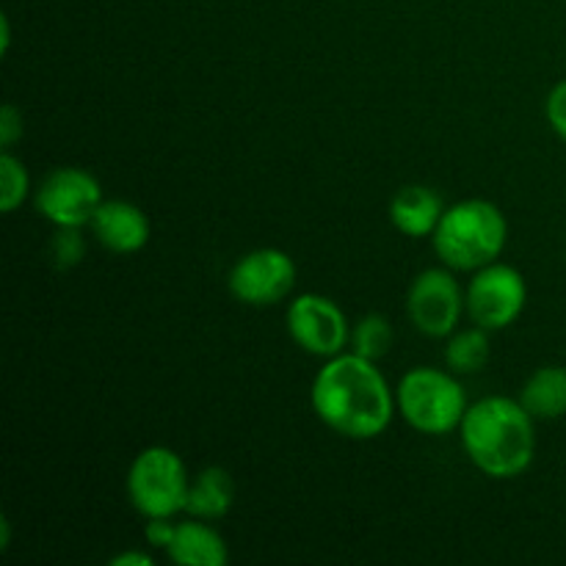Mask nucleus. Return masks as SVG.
<instances>
[{
  "label": "nucleus",
  "mask_w": 566,
  "mask_h": 566,
  "mask_svg": "<svg viewBox=\"0 0 566 566\" xmlns=\"http://www.w3.org/2000/svg\"><path fill=\"white\" fill-rule=\"evenodd\" d=\"M310 401L326 429L346 440H376L396 415V392L374 359L354 352L329 357L315 374Z\"/></svg>",
  "instance_id": "nucleus-1"
},
{
  "label": "nucleus",
  "mask_w": 566,
  "mask_h": 566,
  "mask_svg": "<svg viewBox=\"0 0 566 566\" xmlns=\"http://www.w3.org/2000/svg\"><path fill=\"white\" fill-rule=\"evenodd\" d=\"M459 437L470 462L492 479L523 475L534 462V418L520 398L490 396L470 403Z\"/></svg>",
  "instance_id": "nucleus-2"
},
{
  "label": "nucleus",
  "mask_w": 566,
  "mask_h": 566,
  "mask_svg": "<svg viewBox=\"0 0 566 566\" xmlns=\"http://www.w3.org/2000/svg\"><path fill=\"white\" fill-rule=\"evenodd\" d=\"M431 243L448 269L479 271L503 254L509 243V221L490 199H462L446 208Z\"/></svg>",
  "instance_id": "nucleus-3"
},
{
  "label": "nucleus",
  "mask_w": 566,
  "mask_h": 566,
  "mask_svg": "<svg viewBox=\"0 0 566 566\" xmlns=\"http://www.w3.org/2000/svg\"><path fill=\"white\" fill-rule=\"evenodd\" d=\"M396 403L401 418L415 431L429 437L459 431L464 412L470 407L468 392H464L457 374L453 370L431 368V365H420V368L407 370L401 376L396 390Z\"/></svg>",
  "instance_id": "nucleus-4"
},
{
  "label": "nucleus",
  "mask_w": 566,
  "mask_h": 566,
  "mask_svg": "<svg viewBox=\"0 0 566 566\" xmlns=\"http://www.w3.org/2000/svg\"><path fill=\"white\" fill-rule=\"evenodd\" d=\"M188 486H191V475H188L186 462L180 453L166 446L144 448L133 459L125 479L127 501L144 520L177 517L186 512Z\"/></svg>",
  "instance_id": "nucleus-5"
},
{
  "label": "nucleus",
  "mask_w": 566,
  "mask_h": 566,
  "mask_svg": "<svg viewBox=\"0 0 566 566\" xmlns=\"http://www.w3.org/2000/svg\"><path fill=\"white\" fill-rule=\"evenodd\" d=\"M528 304V282L514 265L495 263L473 271L464 287V307L470 321L486 332H501L523 315Z\"/></svg>",
  "instance_id": "nucleus-6"
},
{
  "label": "nucleus",
  "mask_w": 566,
  "mask_h": 566,
  "mask_svg": "<svg viewBox=\"0 0 566 566\" xmlns=\"http://www.w3.org/2000/svg\"><path fill=\"white\" fill-rule=\"evenodd\" d=\"M103 186L81 166L48 171L33 191V208L53 227H88L103 205Z\"/></svg>",
  "instance_id": "nucleus-7"
},
{
  "label": "nucleus",
  "mask_w": 566,
  "mask_h": 566,
  "mask_svg": "<svg viewBox=\"0 0 566 566\" xmlns=\"http://www.w3.org/2000/svg\"><path fill=\"white\" fill-rule=\"evenodd\" d=\"M296 285V263L285 249L260 247L235 260L227 276L232 298L247 307H274Z\"/></svg>",
  "instance_id": "nucleus-8"
},
{
  "label": "nucleus",
  "mask_w": 566,
  "mask_h": 566,
  "mask_svg": "<svg viewBox=\"0 0 566 566\" xmlns=\"http://www.w3.org/2000/svg\"><path fill=\"white\" fill-rule=\"evenodd\" d=\"M464 307V291L453 276V269H426L412 280L407 291V315L415 329L426 337H448L459 329Z\"/></svg>",
  "instance_id": "nucleus-9"
},
{
  "label": "nucleus",
  "mask_w": 566,
  "mask_h": 566,
  "mask_svg": "<svg viewBox=\"0 0 566 566\" xmlns=\"http://www.w3.org/2000/svg\"><path fill=\"white\" fill-rule=\"evenodd\" d=\"M287 335L293 337L302 352L313 357L329 359L346 352L352 343V326H348L346 313L321 293H302L287 304L285 313Z\"/></svg>",
  "instance_id": "nucleus-10"
},
{
  "label": "nucleus",
  "mask_w": 566,
  "mask_h": 566,
  "mask_svg": "<svg viewBox=\"0 0 566 566\" xmlns=\"http://www.w3.org/2000/svg\"><path fill=\"white\" fill-rule=\"evenodd\" d=\"M88 230L97 238L99 247L114 254L142 252L153 235L147 213L127 199H103Z\"/></svg>",
  "instance_id": "nucleus-11"
},
{
  "label": "nucleus",
  "mask_w": 566,
  "mask_h": 566,
  "mask_svg": "<svg viewBox=\"0 0 566 566\" xmlns=\"http://www.w3.org/2000/svg\"><path fill=\"white\" fill-rule=\"evenodd\" d=\"M171 564L180 566H224L230 562V547L224 536L210 525V520L188 517L177 523L175 539L166 547Z\"/></svg>",
  "instance_id": "nucleus-12"
},
{
  "label": "nucleus",
  "mask_w": 566,
  "mask_h": 566,
  "mask_svg": "<svg viewBox=\"0 0 566 566\" xmlns=\"http://www.w3.org/2000/svg\"><path fill=\"white\" fill-rule=\"evenodd\" d=\"M446 202L429 186H403L390 199V224L407 238H431L440 227Z\"/></svg>",
  "instance_id": "nucleus-13"
},
{
  "label": "nucleus",
  "mask_w": 566,
  "mask_h": 566,
  "mask_svg": "<svg viewBox=\"0 0 566 566\" xmlns=\"http://www.w3.org/2000/svg\"><path fill=\"white\" fill-rule=\"evenodd\" d=\"M235 503V481L224 468H205L191 475L186 514L199 520H221Z\"/></svg>",
  "instance_id": "nucleus-14"
},
{
  "label": "nucleus",
  "mask_w": 566,
  "mask_h": 566,
  "mask_svg": "<svg viewBox=\"0 0 566 566\" xmlns=\"http://www.w3.org/2000/svg\"><path fill=\"white\" fill-rule=\"evenodd\" d=\"M520 403L534 420H558L566 415V368L545 365L525 379Z\"/></svg>",
  "instance_id": "nucleus-15"
},
{
  "label": "nucleus",
  "mask_w": 566,
  "mask_h": 566,
  "mask_svg": "<svg viewBox=\"0 0 566 566\" xmlns=\"http://www.w3.org/2000/svg\"><path fill=\"white\" fill-rule=\"evenodd\" d=\"M490 332L481 326H468V329H457L448 335L446 343V365L457 376L479 374L486 363H490Z\"/></svg>",
  "instance_id": "nucleus-16"
},
{
  "label": "nucleus",
  "mask_w": 566,
  "mask_h": 566,
  "mask_svg": "<svg viewBox=\"0 0 566 566\" xmlns=\"http://www.w3.org/2000/svg\"><path fill=\"white\" fill-rule=\"evenodd\" d=\"M352 352L359 354L365 359H374L379 363L392 346V324L379 313H370L365 318H359L352 329Z\"/></svg>",
  "instance_id": "nucleus-17"
},
{
  "label": "nucleus",
  "mask_w": 566,
  "mask_h": 566,
  "mask_svg": "<svg viewBox=\"0 0 566 566\" xmlns=\"http://www.w3.org/2000/svg\"><path fill=\"white\" fill-rule=\"evenodd\" d=\"M31 193V177H28L25 164L17 158L11 149L0 155V210L14 213Z\"/></svg>",
  "instance_id": "nucleus-18"
},
{
  "label": "nucleus",
  "mask_w": 566,
  "mask_h": 566,
  "mask_svg": "<svg viewBox=\"0 0 566 566\" xmlns=\"http://www.w3.org/2000/svg\"><path fill=\"white\" fill-rule=\"evenodd\" d=\"M48 254H50V263L61 271L81 265L83 254H86L83 227H55L53 238H50L48 243Z\"/></svg>",
  "instance_id": "nucleus-19"
},
{
  "label": "nucleus",
  "mask_w": 566,
  "mask_h": 566,
  "mask_svg": "<svg viewBox=\"0 0 566 566\" xmlns=\"http://www.w3.org/2000/svg\"><path fill=\"white\" fill-rule=\"evenodd\" d=\"M545 116L547 122H551L553 130H556V136L566 142V77L558 81L556 86L551 88V94H547Z\"/></svg>",
  "instance_id": "nucleus-20"
},
{
  "label": "nucleus",
  "mask_w": 566,
  "mask_h": 566,
  "mask_svg": "<svg viewBox=\"0 0 566 566\" xmlns=\"http://www.w3.org/2000/svg\"><path fill=\"white\" fill-rule=\"evenodd\" d=\"M175 531H177L175 517L147 520V525H144V539H147V547L166 553V547H169L171 539H175Z\"/></svg>",
  "instance_id": "nucleus-21"
},
{
  "label": "nucleus",
  "mask_w": 566,
  "mask_h": 566,
  "mask_svg": "<svg viewBox=\"0 0 566 566\" xmlns=\"http://www.w3.org/2000/svg\"><path fill=\"white\" fill-rule=\"evenodd\" d=\"M22 130H25V125H22L20 108L14 103H6L0 108V144H3V149L14 147L22 138Z\"/></svg>",
  "instance_id": "nucleus-22"
},
{
  "label": "nucleus",
  "mask_w": 566,
  "mask_h": 566,
  "mask_svg": "<svg viewBox=\"0 0 566 566\" xmlns=\"http://www.w3.org/2000/svg\"><path fill=\"white\" fill-rule=\"evenodd\" d=\"M149 564H153V556L138 551H125L119 553V556L111 558V566H149Z\"/></svg>",
  "instance_id": "nucleus-23"
},
{
  "label": "nucleus",
  "mask_w": 566,
  "mask_h": 566,
  "mask_svg": "<svg viewBox=\"0 0 566 566\" xmlns=\"http://www.w3.org/2000/svg\"><path fill=\"white\" fill-rule=\"evenodd\" d=\"M9 42H11V25H9V17H0V50L9 53Z\"/></svg>",
  "instance_id": "nucleus-24"
}]
</instances>
